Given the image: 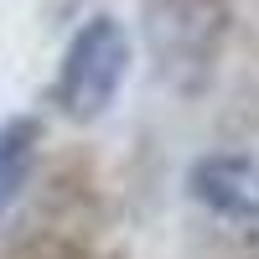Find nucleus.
<instances>
[{
	"mask_svg": "<svg viewBox=\"0 0 259 259\" xmlns=\"http://www.w3.org/2000/svg\"><path fill=\"white\" fill-rule=\"evenodd\" d=\"M26 171H31V124L16 119V124L0 130V207L21 192Z\"/></svg>",
	"mask_w": 259,
	"mask_h": 259,
	"instance_id": "nucleus-3",
	"label": "nucleus"
},
{
	"mask_svg": "<svg viewBox=\"0 0 259 259\" xmlns=\"http://www.w3.org/2000/svg\"><path fill=\"white\" fill-rule=\"evenodd\" d=\"M124 62H130V41L119 31V21H109V16L89 21V26L73 36L68 57H62V78H57L62 109L78 114V119L104 114V104L114 99L119 78H124Z\"/></svg>",
	"mask_w": 259,
	"mask_h": 259,
	"instance_id": "nucleus-1",
	"label": "nucleus"
},
{
	"mask_svg": "<svg viewBox=\"0 0 259 259\" xmlns=\"http://www.w3.org/2000/svg\"><path fill=\"white\" fill-rule=\"evenodd\" d=\"M192 192L223 218L259 223V156L244 150H218L192 166Z\"/></svg>",
	"mask_w": 259,
	"mask_h": 259,
	"instance_id": "nucleus-2",
	"label": "nucleus"
}]
</instances>
